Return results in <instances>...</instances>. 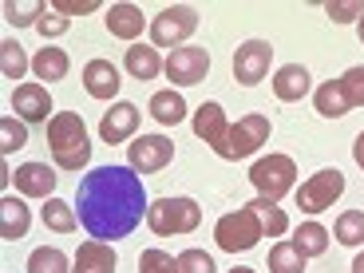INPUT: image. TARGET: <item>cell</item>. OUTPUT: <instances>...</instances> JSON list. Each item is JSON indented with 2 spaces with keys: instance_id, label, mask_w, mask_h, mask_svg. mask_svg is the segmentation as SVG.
Returning a JSON list of instances; mask_svg holds the SVG:
<instances>
[{
  "instance_id": "26",
  "label": "cell",
  "mask_w": 364,
  "mask_h": 273,
  "mask_svg": "<svg viewBox=\"0 0 364 273\" xmlns=\"http://www.w3.org/2000/svg\"><path fill=\"white\" fill-rule=\"evenodd\" d=\"M250 210L257 214V222H262V230L269 237H282L285 230H289V218H285V210L277 206V202H269V198H254V202H246Z\"/></svg>"
},
{
  "instance_id": "32",
  "label": "cell",
  "mask_w": 364,
  "mask_h": 273,
  "mask_svg": "<svg viewBox=\"0 0 364 273\" xmlns=\"http://www.w3.org/2000/svg\"><path fill=\"white\" fill-rule=\"evenodd\" d=\"M28 143V123L20 115H4L0 119V151L4 155H12V151H20V146Z\"/></svg>"
},
{
  "instance_id": "37",
  "label": "cell",
  "mask_w": 364,
  "mask_h": 273,
  "mask_svg": "<svg viewBox=\"0 0 364 273\" xmlns=\"http://www.w3.org/2000/svg\"><path fill=\"white\" fill-rule=\"evenodd\" d=\"M36 28H40V36H44V40H52V36H64L68 28H72V20L60 16L55 9H48L44 16H40V24H36Z\"/></svg>"
},
{
  "instance_id": "40",
  "label": "cell",
  "mask_w": 364,
  "mask_h": 273,
  "mask_svg": "<svg viewBox=\"0 0 364 273\" xmlns=\"http://www.w3.org/2000/svg\"><path fill=\"white\" fill-rule=\"evenodd\" d=\"M353 159H356V166L364 171V131L356 135V146H353Z\"/></svg>"
},
{
  "instance_id": "24",
  "label": "cell",
  "mask_w": 364,
  "mask_h": 273,
  "mask_svg": "<svg viewBox=\"0 0 364 273\" xmlns=\"http://www.w3.org/2000/svg\"><path fill=\"white\" fill-rule=\"evenodd\" d=\"M151 115H155L163 127H174V123H182V119H186V100H182L174 87L155 91V95H151Z\"/></svg>"
},
{
  "instance_id": "18",
  "label": "cell",
  "mask_w": 364,
  "mask_h": 273,
  "mask_svg": "<svg viewBox=\"0 0 364 273\" xmlns=\"http://www.w3.org/2000/svg\"><path fill=\"white\" fill-rule=\"evenodd\" d=\"M309 72H305V64H285L273 72V95L282 103H297L309 95Z\"/></svg>"
},
{
  "instance_id": "29",
  "label": "cell",
  "mask_w": 364,
  "mask_h": 273,
  "mask_svg": "<svg viewBox=\"0 0 364 273\" xmlns=\"http://www.w3.org/2000/svg\"><path fill=\"white\" fill-rule=\"evenodd\" d=\"M40 218H44V226L55 230V234H72L75 230V210L60 198H48L44 210H40Z\"/></svg>"
},
{
  "instance_id": "9",
  "label": "cell",
  "mask_w": 364,
  "mask_h": 273,
  "mask_svg": "<svg viewBox=\"0 0 364 273\" xmlns=\"http://www.w3.org/2000/svg\"><path fill=\"white\" fill-rule=\"evenodd\" d=\"M269 64H273V48L269 40H246V44L234 52V80L242 87H254L269 75Z\"/></svg>"
},
{
  "instance_id": "3",
  "label": "cell",
  "mask_w": 364,
  "mask_h": 273,
  "mask_svg": "<svg viewBox=\"0 0 364 273\" xmlns=\"http://www.w3.org/2000/svg\"><path fill=\"white\" fill-rule=\"evenodd\" d=\"M198 222H202V210L194 198H159L146 206V226L159 237L191 234V230H198Z\"/></svg>"
},
{
  "instance_id": "27",
  "label": "cell",
  "mask_w": 364,
  "mask_h": 273,
  "mask_svg": "<svg viewBox=\"0 0 364 273\" xmlns=\"http://www.w3.org/2000/svg\"><path fill=\"white\" fill-rule=\"evenodd\" d=\"M305 262L309 257L301 254L293 242H277L269 250V273H305Z\"/></svg>"
},
{
  "instance_id": "28",
  "label": "cell",
  "mask_w": 364,
  "mask_h": 273,
  "mask_svg": "<svg viewBox=\"0 0 364 273\" xmlns=\"http://www.w3.org/2000/svg\"><path fill=\"white\" fill-rule=\"evenodd\" d=\"M28 68H32V64H28L24 48H20L16 40H4V44H0V72H4V80L20 83V80H24Z\"/></svg>"
},
{
  "instance_id": "42",
  "label": "cell",
  "mask_w": 364,
  "mask_h": 273,
  "mask_svg": "<svg viewBox=\"0 0 364 273\" xmlns=\"http://www.w3.org/2000/svg\"><path fill=\"white\" fill-rule=\"evenodd\" d=\"M230 273H254V269H250V265H234Z\"/></svg>"
},
{
  "instance_id": "2",
  "label": "cell",
  "mask_w": 364,
  "mask_h": 273,
  "mask_svg": "<svg viewBox=\"0 0 364 273\" xmlns=\"http://www.w3.org/2000/svg\"><path fill=\"white\" fill-rule=\"evenodd\" d=\"M48 146H52V159L60 171H80V166H87L91 139H87V127H83V115H75V111L52 115V123H48Z\"/></svg>"
},
{
  "instance_id": "22",
  "label": "cell",
  "mask_w": 364,
  "mask_h": 273,
  "mask_svg": "<svg viewBox=\"0 0 364 273\" xmlns=\"http://www.w3.org/2000/svg\"><path fill=\"white\" fill-rule=\"evenodd\" d=\"M143 24H151V20H143V12L135 9V4H111L107 12V32L119 40H139L143 36Z\"/></svg>"
},
{
  "instance_id": "41",
  "label": "cell",
  "mask_w": 364,
  "mask_h": 273,
  "mask_svg": "<svg viewBox=\"0 0 364 273\" xmlns=\"http://www.w3.org/2000/svg\"><path fill=\"white\" fill-rule=\"evenodd\" d=\"M353 273H364V254H356V257H353Z\"/></svg>"
},
{
  "instance_id": "7",
  "label": "cell",
  "mask_w": 364,
  "mask_h": 273,
  "mask_svg": "<svg viewBox=\"0 0 364 273\" xmlns=\"http://www.w3.org/2000/svg\"><path fill=\"white\" fill-rule=\"evenodd\" d=\"M297 194V210H305V214H321V210H328L333 202L345 194V174L341 171H317L313 178L301 182Z\"/></svg>"
},
{
  "instance_id": "10",
  "label": "cell",
  "mask_w": 364,
  "mask_h": 273,
  "mask_svg": "<svg viewBox=\"0 0 364 273\" xmlns=\"http://www.w3.org/2000/svg\"><path fill=\"white\" fill-rule=\"evenodd\" d=\"M210 72V52L206 48H174L166 55V80L178 83V87H194L202 83Z\"/></svg>"
},
{
  "instance_id": "34",
  "label": "cell",
  "mask_w": 364,
  "mask_h": 273,
  "mask_svg": "<svg viewBox=\"0 0 364 273\" xmlns=\"http://www.w3.org/2000/svg\"><path fill=\"white\" fill-rule=\"evenodd\" d=\"M44 4L40 0H24V4H4V16L12 20L16 28H24V24H40V16H44Z\"/></svg>"
},
{
  "instance_id": "16",
  "label": "cell",
  "mask_w": 364,
  "mask_h": 273,
  "mask_svg": "<svg viewBox=\"0 0 364 273\" xmlns=\"http://www.w3.org/2000/svg\"><path fill=\"white\" fill-rule=\"evenodd\" d=\"M135 127H139V107L135 103H115L100 119V139L103 143H123V139L135 135Z\"/></svg>"
},
{
  "instance_id": "33",
  "label": "cell",
  "mask_w": 364,
  "mask_h": 273,
  "mask_svg": "<svg viewBox=\"0 0 364 273\" xmlns=\"http://www.w3.org/2000/svg\"><path fill=\"white\" fill-rule=\"evenodd\" d=\"M139 273H178V257L166 250H143L139 254Z\"/></svg>"
},
{
  "instance_id": "17",
  "label": "cell",
  "mask_w": 364,
  "mask_h": 273,
  "mask_svg": "<svg viewBox=\"0 0 364 273\" xmlns=\"http://www.w3.org/2000/svg\"><path fill=\"white\" fill-rule=\"evenodd\" d=\"M119 257L115 250H111V242H83L80 250H75V262H72V273H115Z\"/></svg>"
},
{
  "instance_id": "5",
  "label": "cell",
  "mask_w": 364,
  "mask_h": 273,
  "mask_svg": "<svg viewBox=\"0 0 364 273\" xmlns=\"http://www.w3.org/2000/svg\"><path fill=\"white\" fill-rule=\"evenodd\" d=\"M293 178H297V166H293L289 155H269V159H257L250 166V182L257 186V198H285L293 191Z\"/></svg>"
},
{
  "instance_id": "12",
  "label": "cell",
  "mask_w": 364,
  "mask_h": 273,
  "mask_svg": "<svg viewBox=\"0 0 364 273\" xmlns=\"http://www.w3.org/2000/svg\"><path fill=\"white\" fill-rule=\"evenodd\" d=\"M12 111H16L24 123H52V95H48L44 83H20L12 91Z\"/></svg>"
},
{
  "instance_id": "23",
  "label": "cell",
  "mask_w": 364,
  "mask_h": 273,
  "mask_svg": "<svg viewBox=\"0 0 364 273\" xmlns=\"http://www.w3.org/2000/svg\"><path fill=\"white\" fill-rule=\"evenodd\" d=\"M68 68H72V60H68L64 48H52V44H48L44 52L32 55V72H36L40 83H60V80L68 75Z\"/></svg>"
},
{
  "instance_id": "15",
  "label": "cell",
  "mask_w": 364,
  "mask_h": 273,
  "mask_svg": "<svg viewBox=\"0 0 364 273\" xmlns=\"http://www.w3.org/2000/svg\"><path fill=\"white\" fill-rule=\"evenodd\" d=\"M83 87L91 100H115L119 95V68L111 60H87L83 68Z\"/></svg>"
},
{
  "instance_id": "8",
  "label": "cell",
  "mask_w": 364,
  "mask_h": 273,
  "mask_svg": "<svg viewBox=\"0 0 364 273\" xmlns=\"http://www.w3.org/2000/svg\"><path fill=\"white\" fill-rule=\"evenodd\" d=\"M265 139H269V115H242L234 127H230L222 159H230V163L250 159L257 146H265Z\"/></svg>"
},
{
  "instance_id": "14",
  "label": "cell",
  "mask_w": 364,
  "mask_h": 273,
  "mask_svg": "<svg viewBox=\"0 0 364 273\" xmlns=\"http://www.w3.org/2000/svg\"><path fill=\"white\" fill-rule=\"evenodd\" d=\"M12 182H16L20 194L48 202V198H52V191H55V171H52L48 163H24V166H16Z\"/></svg>"
},
{
  "instance_id": "1",
  "label": "cell",
  "mask_w": 364,
  "mask_h": 273,
  "mask_svg": "<svg viewBox=\"0 0 364 273\" xmlns=\"http://www.w3.org/2000/svg\"><path fill=\"white\" fill-rule=\"evenodd\" d=\"M75 210H80V226L95 242H119L146 214L143 178L131 166H95L80 178Z\"/></svg>"
},
{
  "instance_id": "11",
  "label": "cell",
  "mask_w": 364,
  "mask_h": 273,
  "mask_svg": "<svg viewBox=\"0 0 364 273\" xmlns=\"http://www.w3.org/2000/svg\"><path fill=\"white\" fill-rule=\"evenodd\" d=\"M127 155H131V171L155 174L174 159V143L166 135H143V139H135V143L127 146Z\"/></svg>"
},
{
  "instance_id": "25",
  "label": "cell",
  "mask_w": 364,
  "mask_h": 273,
  "mask_svg": "<svg viewBox=\"0 0 364 273\" xmlns=\"http://www.w3.org/2000/svg\"><path fill=\"white\" fill-rule=\"evenodd\" d=\"M293 246L305 257H321L328 250V230L321 226V222H301V226L293 230Z\"/></svg>"
},
{
  "instance_id": "30",
  "label": "cell",
  "mask_w": 364,
  "mask_h": 273,
  "mask_svg": "<svg viewBox=\"0 0 364 273\" xmlns=\"http://www.w3.org/2000/svg\"><path fill=\"white\" fill-rule=\"evenodd\" d=\"M28 273H72V269H68L64 250L40 246V250H32V257H28Z\"/></svg>"
},
{
  "instance_id": "35",
  "label": "cell",
  "mask_w": 364,
  "mask_h": 273,
  "mask_svg": "<svg viewBox=\"0 0 364 273\" xmlns=\"http://www.w3.org/2000/svg\"><path fill=\"white\" fill-rule=\"evenodd\" d=\"M178 273H214V257H210L206 250H182Z\"/></svg>"
},
{
  "instance_id": "4",
  "label": "cell",
  "mask_w": 364,
  "mask_h": 273,
  "mask_svg": "<svg viewBox=\"0 0 364 273\" xmlns=\"http://www.w3.org/2000/svg\"><path fill=\"white\" fill-rule=\"evenodd\" d=\"M262 222H257V214L250 206L242 210H230V214H222L218 226H214V242H218L226 254H242V250H254L257 242H262Z\"/></svg>"
},
{
  "instance_id": "39",
  "label": "cell",
  "mask_w": 364,
  "mask_h": 273,
  "mask_svg": "<svg viewBox=\"0 0 364 273\" xmlns=\"http://www.w3.org/2000/svg\"><path fill=\"white\" fill-rule=\"evenodd\" d=\"M325 12H328V20H337V24H345V20H360L364 16V4H356V0H345V4H325Z\"/></svg>"
},
{
  "instance_id": "6",
  "label": "cell",
  "mask_w": 364,
  "mask_h": 273,
  "mask_svg": "<svg viewBox=\"0 0 364 273\" xmlns=\"http://www.w3.org/2000/svg\"><path fill=\"white\" fill-rule=\"evenodd\" d=\"M198 28V12L186 9V4H171L151 20V44L155 48H182V40L194 36Z\"/></svg>"
},
{
  "instance_id": "20",
  "label": "cell",
  "mask_w": 364,
  "mask_h": 273,
  "mask_svg": "<svg viewBox=\"0 0 364 273\" xmlns=\"http://www.w3.org/2000/svg\"><path fill=\"white\" fill-rule=\"evenodd\" d=\"M28 226H32V210L20 198L4 194V198H0V237H4V242H16V237L28 234Z\"/></svg>"
},
{
  "instance_id": "31",
  "label": "cell",
  "mask_w": 364,
  "mask_h": 273,
  "mask_svg": "<svg viewBox=\"0 0 364 273\" xmlns=\"http://www.w3.org/2000/svg\"><path fill=\"white\" fill-rule=\"evenodd\" d=\"M333 234H337L341 246H360L364 242V210H345L337 218V226H333Z\"/></svg>"
},
{
  "instance_id": "13",
  "label": "cell",
  "mask_w": 364,
  "mask_h": 273,
  "mask_svg": "<svg viewBox=\"0 0 364 273\" xmlns=\"http://www.w3.org/2000/svg\"><path fill=\"white\" fill-rule=\"evenodd\" d=\"M194 135H198L206 146H214V155L222 159V151H226V135H230V123H226L222 103H202V107L194 111Z\"/></svg>"
},
{
  "instance_id": "43",
  "label": "cell",
  "mask_w": 364,
  "mask_h": 273,
  "mask_svg": "<svg viewBox=\"0 0 364 273\" xmlns=\"http://www.w3.org/2000/svg\"><path fill=\"white\" fill-rule=\"evenodd\" d=\"M360 44H364V16H360Z\"/></svg>"
},
{
  "instance_id": "38",
  "label": "cell",
  "mask_w": 364,
  "mask_h": 273,
  "mask_svg": "<svg viewBox=\"0 0 364 273\" xmlns=\"http://www.w3.org/2000/svg\"><path fill=\"white\" fill-rule=\"evenodd\" d=\"M48 9H55L60 16H87V12L100 9V0H52Z\"/></svg>"
},
{
  "instance_id": "21",
  "label": "cell",
  "mask_w": 364,
  "mask_h": 273,
  "mask_svg": "<svg viewBox=\"0 0 364 273\" xmlns=\"http://www.w3.org/2000/svg\"><path fill=\"white\" fill-rule=\"evenodd\" d=\"M313 107H317V115L325 119H341L353 111V103H348V91L341 80H325L317 91H313Z\"/></svg>"
},
{
  "instance_id": "19",
  "label": "cell",
  "mask_w": 364,
  "mask_h": 273,
  "mask_svg": "<svg viewBox=\"0 0 364 273\" xmlns=\"http://www.w3.org/2000/svg\"><path fill=\"white\" fill-rule=\"evenodd\" d=\"M123 64H127V72L135 75V80H143V83L159 80V75L166 72V60L151 44H131L127 55H123Z\"/></svg>"
},
{
  "instance_id": "36",
  "label": "cell",
  "mask_w": 364,
  "mask_h": 273,
  "mask_svg": "<svg viewBox=\"0 0 364 273\" xmlns=\"http://www.w3.org/2000/svg\"><path fill=\"white\" fill-rule=\"evenodd\" d=\"M341 83H345V91H348V103H353V107H364V64L348 68V72L341 75Z\"/></svg>"
}]
</instances>
